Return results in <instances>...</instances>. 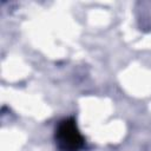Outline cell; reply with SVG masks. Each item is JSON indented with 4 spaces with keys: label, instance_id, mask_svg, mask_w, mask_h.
<instances>
[{
    "label": "cell",
    "instance_id": "1",
    "mask_svg": "<svg viewBox=\"0 0 151 151\" xmlns=\"http://www.w3.org/2000/svg\"><path fill=\"white\" fill-rule=\"evenodd\" d=\"M55 140L63 151H78L84 144L73 119H65L59 124L55 131Z\"/></svg>",
    "mask_w": 151,
    "mask_h": 151
}]
</instances>
